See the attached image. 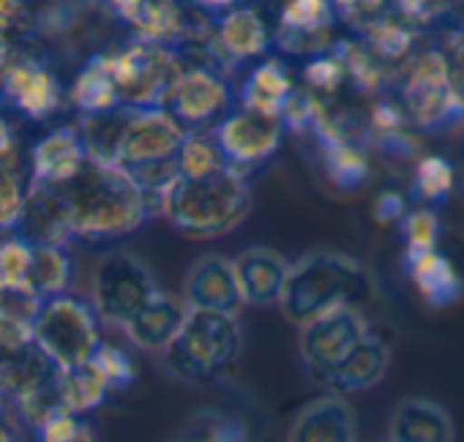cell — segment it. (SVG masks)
Listing matches in <instances>:
<instances>
[{"mask_svg": "<svg viewBox=\"0 0 464 442\" xmlns=\"http://www.w3.org/2000/svg\"><path fill=\"white\" fill-rule=\"evenodd\" d=\"M255 197L244 175L221 167L199 178L178 175L164 191L161 216L194 241H213L236 233L252 216Z\"/></svg>", "mask_w": 464, "mask_h": 442, "instance_id": "1", "label": "cell"}, {"mask_svg": "<svg viewBox=\"0 0 464 442\" xmlns=\"http://www.w3.org/2000/svg\"><path fill=\"white\" fill-rule=\"evenodd\" d=\"M369 295V271L350 255L323 249L290 263L279 312L287 322L306 328L331 312L358 309Z\"/></svg>", "mask_w": 464, "mask_h": 442, "instance_id": "2", "label": "cell"}, {"mask_svg": "<svg viewBox=\"0 0 464 442\" xmlns=\"http://www.w3.org/2000/svg\"><path fill=\"white\" fill-rule=\"evenodd\" d=\"M74 235L91 244L134 235L150 218L142 188L121 167L91 164L82 178L66 188Z\"/></svg>", "mask_w": 464, "mask_h": 442, "instance_id": "3", "label": "cell"}, {"mask_svg": "<svg viewBox=\"0 0 464 442\" xmlns=\"http://www.w3.org/2000/svg\"><path fill=\"white\" fill-rule=\"evenodd\" d=\"M241 350L244 331L238 317L191 309L178 339L161 352V363L175 380L205 385L236 366Z\"/></svg>", "mask_w": 464, "mask_h": 442, "instance_id": "4", "label": "cell"}, {"mask_svg": "<svg viewBox=\"0 0 464 442\" xmlns=\"http://www.w3.org/2000/svg\"><path fill=\"white\" fill-rule=\"evenodd\" d=\"M110 69L118 85L121 107L129 110H164L167 93L183 72L175 47L129 39L107 50Z\"/></svg>", "mask_w": 464, "mask_h": 442, "instance_id": "5", "label": "cell"}, {"mask_svg": "<svg viewBox=\"0 0 464 442\" xmlns=\"http://www.w3.org/2000/svg\"><path fill=\"white\" fill-rule=\"evenodd\" d=\"M34 344L58 366V369H77L96 358L102 339V320L91 301L77 295H61L42 303Z\"/></svg>", "mask_w": 464, "mask_h": 442, "instance_id": "6", "label": "cell"}, {"mask_svg": "<svg viewBox=\"0 0 464 442\" xmlns=\"http://www.w3.org/2000/svg\"><path fill=\"white\" fill-rule=\"evenodd\" d=\"M159 293L150 268L131 252L104 255L91 279V306L99 320L115 328H126Z\"/></svg>", "mask_w": 464, "mask_h": 442, "instance_id": "7", "label": "cell"}, {"mask_svg": "<svg viewBox=\"0 0 464 442\" xmlns=\"http://www.w3.org/2000/svg\"><path fill=\"white\" fill-rule=\"evenodd\" d=\"M396 91L410 123L418 131H434L464 118V110L448 77V63L442 50L418 53L415 61L404 69Z\"/></svg>", "mask_w": 464, "mask_h": 442, "instance_id": "8", "label": "cell"}, {"mask_svg": "<svg viewBox=\"0 0 464 442\" xmlns=\"http://www.w3.org/2000/svg\"><path fill=\"white\" fill-rule=\"evenodd\" d=\"M4 360H6L4 404H9L20 420L36 428L53 412L61 409V399H58L61 369L36 344Z\"/></svg>", "mask_w": 464, "mask_h": 442, "instance_id": "9", "label": "cell"}, {"mask_svg": "<svg viewBox=\"0 0 464 442\" xmlns=\"http://www.w3.org/2000/svg\"><path fill=\"white\" fill-rule=\"evenodd\" d=\"M285 134H287V123L282 115H268L238 104L213 129L216 145L227 167L244 178L249 169L263 167L282 148Z\"/></svg>", "mask_w": 464, "mask_h": 442, "instance_id": "10", "label": "cell"}, {"mask_svg": "<svg viewBox=\"0 0 464 442\" xmlns=\"http://www.w3.org/2000/svg\"><path fill=\"white\" fill-rule=\"evenodd\" d=\"M0 96L25 120L44 123L63 107V85L31 42L9 47V66L4 74Z\"/></svg>", "mask_w": 464, "mask_h": 442, "instance_id": "11", "label": "cell"}, {"mask_svg": "<svg viewBox=\"0 0 464 442\" xmlns=\"http://www.w3.org/2000/svg\"><path fill=\"white\" fill-rule=\"evenodd\" d=\"M164 110L186 131H213L232 112V91L224 74L208 66H183Z\"/></svg>", "mask_w": 464, "mask_h": 442, "instance_id": "12", "label": "cell"}, {"mask_svg": "<svg viewBox=\"0 0 464 442\" xmlns=\"http://www.w3.org/2000/svg\"><path fill=\"white\" fill-rule=\"evenodd\" d=\"M372 333L361 309L331 312L312 325L301 328L298 352L314 382L325 385L328 374L347 358V352Z\"/></svg>", "mask_w": 464, "mask_h": 442, "instance_id": "13", "label": "cell"}, {"mask_svg": "<svg viewBox=\"0 0 464 442\" xmlns=\"http://www.w3.org/2000/svg\"><path fill=\"white\" fill-rule=\"evenodd\" d=\"M110 9L131 31V39L175 50L210 23L205 14L188 12L169 0H118V4H110Z\"/></svg>", "mask_w": 464, "mask_h": 442, "instance_id": "14", "label": "cell"}, {"mask_svg": "<svg viewBox=\"0 0 464 442\" xmlns=\"http://www.w3.org/2000/svg\"><path fill=\"white\" fill-rule=\"evenodd\" d=\"M336 4H328V0H290L282 6L274 44L290 58L312 61L336 44Z\"/></svg>", "mask_w": 464, "mask_h": 442, "instance_id": "15", "label": "cell"}, {"mask_svg": "<svg viewBox=\"0 0 464 442\" xmlns=\"http://www.w3.org/2000/svg\"><path fill=\"white\" fill-rule=\"evenodd\" d=\"M210 44L227 74L244 61L266 55L274 47V36L266 17L255 6H229L213 20Z\"/></svg>", "mask_w": 464, "mask_h": 442, "instance_id": "16", "label": "cell"}, {"mask_svg": "<svg viewBox=\"0 0 464 442\" xmlns=\"http://www.w3.org/2000/svg\"><path fill=\"white\" fill-rule=\"evenodd\" d=\"M28 167H31V180L39 186H53L63 191L74 186L82 178V172L91 167L80 129L58 126L47 131L39 142H34Z\"/></svg>", "mask_w": 464, "mask_h": 442, "instance_id": "17", "label": "cell"}, {"mask_svg": "<svg viewBox=\"0 0 464 442\" xmlns=\"http://www.w3.org/2000/svg\"><path fill=\"white\" fill-rule=\"evenodd\" d=\"M183 301L188 309L238 317L241 306L246 303H244L232 260L221 255H205L194 260L183 279Z\"/></svg>", "mask_w": 464, "mask_h": 442, "instance_id": "18", "label": "cell"}, {"mask_svg": "<svg viewBox=\"0 0 464 442\" xmlns=\"http://www.w3.org/2000/svg\"><path fill=\"white\" fill-rule=\"evenodd\" d=\"M17 235L25 238L31 246H53L66 249L74 241V218L72 205L63 188L31 183L28 202L20 218Z\"/></svg>", "mask_w": 464, "mask_h": 442, "instance_id": "19", "label": "cell"}, {"mask_svg": "<svg viewBox=\"0 0 464 442\" xmlns=\"http://www.w3.org/2000/svg\"><path fill=\"white\" fill-rule=\"evenodd\" d=\"M287 442H358V415L347 399L320 396L293 418Z\"/></svg>", "mask_w": 464, "mask_h": 442, "instance_id": "20", "label": "cell"}, {"mask_svg": "<svg viewBox=\"0 0 464 442\" xmlns=\"http://www.w3.org/2000/svg\"><path fill=\"white\" fill-rule=\"evenodd\" d=\"M232 265L246 306H279L290 274V263L279 252L252 246L232 260Z\"/></svg>", "mask_w": 464, "mask_h": 442, "instance_id": "21", "label": "cell"}, {"mask_svg": "<svg viewBox=\"0 0 464 442\" xmlns=\"http://www.w3.org/2000/svg\"><path fill=\"white\" fill-rule=\"evenodd\" d=\"M388 369H391V347L377 333H369L328 374L325 388L334 396L347 399V396H355V393H363V390L380 385L385 380Z\"/></svg>", "mask_w": 464, "mask_h": 442, "instance_id": "22", "label": "cell"}, {"mask_svg": "<svg viewBox=\"0 0 464 442\" xmlns=\"http://www.w3.org/2000/svg\"><path fill=\"white\" fill-rule=\"evenodd\" d=\"M188 312L191 309L186 306L183 298L159 290L153 295V301L123 328V333L137 350L161 355L178 339V333L183 331V325L188 320Z\"/></svg>", "mask_w": 464, "mask_h": 442, "instance_id": "23", "label": "cell"}, {"mask_svg": "<svg viewBox=\"0 0 464 442\" xmlns=\"http://www.w3.org/2000/svg\"><path fill=\"white\" fill-rule=\"evenodd\" d=\"M453 418L442 404L426 396H407L393 407L388 442H453Z\"/></svg>", "mask_w": 464, "mask_h": 442, "instance_id": "24", "label": "cell"}, {"mask_svg": "<svg viewBox=\"0 0 464 442\" xmlns=\"http://www.w3.org/2000/svg\"><path fill=\"white\" fill-rule=\"evenodd\" d=\"M295 91H298V85L293 80L290 66L282 58H266L241 82V88H238V107L285 118V110L293 101Z\"/></svg>", "mask_w": 464, "mask_h": 442, "instance_id": "25", "label": "cell"}, {"mask_svg": "<svg viewBox=\"0 0 464 442\" xmlns=\"http://www.w3.org/2000/svg\"><path fill=\"white\" fill-rule=\"evenodd\" d=\"M137 110L118 107L112 112L102 115H82L77 129L88 153V161L96 167H121V153H123V139L131 126Z\"/></svg>", "mask_w": 464, "mask_h": 442, "instance_id": "26", "label": "cell"}, {"mask_svg": "<svg viewBox=\"0 0 464 442\" xmlns=\"http://www.w3.org/2000/svg\"><path fill=\"white\" fill-rule=\"evenodd\" d=\"M404 271L420 298L434 309L453 306L464 295V279L440 249L418 260H404Z\"/></svg>", "mask_w": 464, "mask_h": 442, "instance_id": "27", "label": "cell"}, {"mask_svg": "<svg viewBox=\"0 0 464 442\" xmlns=\"http://www.w3.org/2000/svg\"><path fill=\"white\" fill-rule=\"evenodd\" d=\"M69 101L80 115H102L121 107L118 85L107 53H96L82 63V69L77 72L69 88Z\"/></svg>", "mask_w": 464, "mask_h": 442, "instance_id": "28", "label": "cell"}, {"mask_svg": "<svg viewBox=\"0 0 464 442\" xmlns=\"http://www.w3.org/2000/svg\"><path fill=\"white\" fill-rule=\"evenodd\" d=\"M110 393L112 388L104 380V374L93 366V360L77 369H61V377H58L61 409L88 418L93 409H99L107 401Z\"/></svg>", "mask_w": 464, "mask_h": 442, "instance_id": "29", "label": "cell"}, {"mask_svg": "<svg viewBox=\"0 0 464 442\" xmlns=\"http://www.w3.org/2000/svg\"><path fill=\"white\" fill-rule=\"evenodd\" d=\"M320 150H323V169L336 188L355 191L369 180L372 167L363 148L355 139L331 137L320 142Z\"/></svg>", "mask_w": 464, "mask_h": 442, "instance_id": "30", "label": "cell"}, {"mask_svg": "<svg viewBox=\"0 0 464 442\" xmlns=\"http://www.w3.org/2000/svg\"><path fill=\"white\" fill-rule=\"evenodd\" d=\"M74 279V263L66 249H53V246H34V263L28 274V287L42 298H61L69 295Z\"/></svg>", "mask_w": 464, "mask_h": 442, "instance_id": "31", "label": "cell"}, {"mask_svg": "<svg viewBox=\"0 0 464 442\" xmlns=\"http://www.w3.org/2000/svg\"><path fill=\"white\" fill-rule=\"evenodd\" d=\"M415 126L410 123L404 107L399 99L391 96H380L372 110H369V131L366 137H372L377 145L391 148L393 153H410L415 148L412 142V131Z\"/></svg>", "mask_w": 464, "mask_h": 442, "instance_id": "32", "label": "cell"}, {"mask_svg": "<svg viewBox=\"0 0 464 442\" xmlns=\"http://www.w3.org/2000/svg\"><path fill=\"white\" fill-rule=\"evenodd\" d=\"M175 442H249V428L238 415L205 407L186 420Z\"/></svg>", "mask_w": 464, "mask_h": 442, "instance_id": "33", "label": "cell"}, {"mask_svg": "<svg viewBox=\"0 0 464 442\" xmlns=\"http://www.w3.org/2000/svg\"><path fill=\"white\" fill-rule=\"evenodd\" d=\"M31 167H0V238L17 233L31 191Z\"/></svg>", "mask_w": 464, "mask_h": 442, "instance_id": "34", "label": "cell"}, {"mask_svg": "<svg viewBox=\"0 0 464 442\" xmlns=\"http://www.w3.org/2000/svg\"><path fill=\"white\" fill-rule=\"evenodd\" d=\"M301 85L306 88V91H312L314 96H320L323 101H334L336 96H339V91L344 88V85H350V77H347V66H344V61L339 58V53L331 47L328 53H323V55H317V58H312L306 66H304V72H301Z\"/></svg>", "mask_w": 464, "mask_h": 442, "instance_id": "35", "label": "cell"}, {"mask_svg": "<svg viewBox=\"0 0 464 442\" xmlns=\"http://www.w3.org/2000/svg\"><path fill=\"white\" fill-rule=\"evenodd\" d=\"M221 167H227V161L216 145L213 131H188L186 142L180 148V156H178L180 175L183 178H199V175H208V172L221 169Z\"/></svg>", "mask_w": 464, "mask_h": 442, "instance_id": "36", "label": "cell"}, {"mask_svg": "<svg viewBox=\"0 0 464 442\" xmlns=\"http://www.w3.org/2000/svg\"><path fill=\"white\" fill-rule=\"evenodd\" d=\"M404 233V260H418L437 252L440 244V216L431 207H415L401 221Z\"/></svg>", "mask_w": 464, "mask_h": 442, "instance_id": "37", "label": "cell"}, {"mask_svg": "<svg viewBox=\"0 0 464 442\" xmlns=\"http://www.w3.org/2000/svg\"><path fill=\"white\" fill-rule=\"evenodd\" d=\"M412 183H415L418 199H423V202H442L453 191L456 172H453L448 159H442V156H423L415 164Z\"/></svg>", "mask_w": 464, "mask_h": 442, "instance_id": "38", "label": "cell"}, {"mask_svg": "<svg viewBox=\"0 0 464 442\" xmlns=\"http://www.w3.org/2000/svg\"><path fill=\"white\" fill-rule=\"evenodd\" d=\"M42 303L44 301L28 284H4L0 282V322L23 325V328L36 331Z\"/></svg>", "mask_w": 464, "mask_h": 442, "instance_id": "39", "label": "cell"}, {"mask_svg": "<svg viewBox=\"0 0 464 442\" xmlns=\"http://www.w3.org/2000/svg\"><path fill=\"white\" fill-rule=\"evenodd\" d=\"M36 442H99L93 423L82 415H72L66 409L53 412L36 428Z\"/></svg>", "mask_w": 464, "mask_h": 442, "instance_id": "40", "label": "cell"}, {"mask_svg": "<svg viewBox=\"0 0 464 442\" xmlns=\"http://www.w3.org/2000/svg\"><path fill=\"white\" fill-rule=\"evenodd\" d=\"M39 28V14L28 4L0 0V47H17L31 42Z\"/></svg>", "mask_w": 464, "mask_h": 442, "instance_id": "41", "label": "cell"}, {"mask_svg": "<svg viewBox=\"0 0 464 442\" xmlns=\"http://www.w3.org/2000/svg\"><path fill=\"white\" fill-rule=\"evenodd\" d=\"M34 263V246L17 233L0 238V282L4 284H28Z\"/></svg>", "mask_w": 464, "mask_h": 442, "instance_id": "42", "label": "cell"}, {"mask_svg": "<svg viewBox=\"0 0 464 442\" xmlns=\"http://www.w3.org/2000/svg\"><path fill=\"white\" fill-rule=\"evenodd\" d=\"M93 366L104 374V380L110 382L112 390H126L137 380V366H134L131 355L115 344H107V341L99 347Z\"/></svg>", "mask_w": 464, "mask_h": 442, "instance_id": "43", "label": "cell"}, {"mask_svg": "<svg viewBox=\"0 0 464 442\" xmlns=\"http://www.w3.org/2000/svg\"><path fill=\"white\" fill-rule=\"evenodd\" d=\"M440 50L445 55V63H448V77H450L453 93H456V99H459V104L464 110V25L453 28Z\"/></svg>", "mask_w": 464, "mask_h": 442, "instance_id": "44", "label": "cell"}, {"mask_svg": "<svg viewBox=\"0 0 464 442\" xmlns=\"http://www.w3.org/2000/svg\"><path fill=\"white\" fill-rule=\"evenodd\" d=\"M20 164H25L20 134L6 115H0V167H20Z\"/></svg>", "mask_w": 464, "mask_h": 442, "instance_id": "45", "label": "cell"}, {"mask_svg": "<svg viewBox=\"0 0 464 442\" xmlns=\"http://www.w3.org/2000/svg\"><path fill=\"white\" fill-rule=\"evenodd\" d=\"M374 218L380 225H393V221H404V216L410 213L407 210V202L399 191H380L377 199H374Z\"/></svg>", "mask_w": 464, "mask_h": 442, "instance_id": "46", "label": "cell"}, {"mask_svg": "<svg viewBox=\"0 0 464 442\" xmlns=\"http://www.w3.org/2000/svg\"><path fill=\"white\" fill-rule=\"evenodd\" d=\"M0 442H20V434H17V428L12 426V420H9L4 404H0Z\"/></svg>", "mask_w": 464, "mask_h": 442, "instance_id": "47", "label": "cell"}, {"mask_svg": "<svg viewBox=\"0 0 464 442\" xmlns=\"http://www.w3.org/2000/svg\"><path fill=\"white\" fill-rule=\"evenodd\" d=\"M9 66V47H0V91H4V74Z\"/></svg>", "mask_w": 464, "mask_h": 442, "instance_id": "48", "label": "cell"}, {"mask_svg": "<svg viewBox=\"0 0 464 442\" xmlns=\"http://www.w3.org/2000/svg\"><path fill=\"white\" fill-rule=\"evenodd\" d=\"M4 371H6V360H4V355H0V404H4Z\"/></svg>", "mask_w": 464, "mask_h": 442, "instance_id": "49", "label": "cell"}]
</instances>
